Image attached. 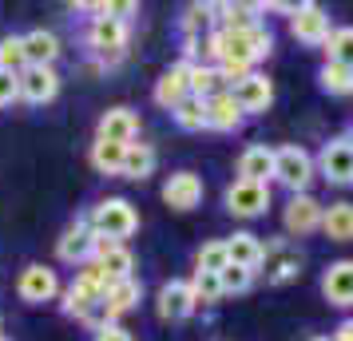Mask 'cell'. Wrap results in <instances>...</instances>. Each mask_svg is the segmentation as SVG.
Returning <instances> with one entry per match:
<instances>
[{
	"instance_id": "obj_13",
	"label": "cell",
	"mask_w": 353,
	"mask_h": 341,
	"mask_svg": "<svg viewBox=\"0 0 353 341\" xmlns=\"http://www.w3.org/2000/svg\"><path fill=\"white\" fill-rule=\"evenodd\" d=\"M92 246H96V230H92L88 218H80V223H72V227L60 234L56 254H60V262H76V266H83V262H92Z\"/></svg>"
},
{
	"instance_id": "obj_22",
	"label": "cell",
	"mask_w": 353,
	"mask_h": 341,
	"mask_svg": "<svg viewBox=\"0 0 353 341\" xmlns=\"http://www.w3.org/2000/svg\"><path fill=\"white\" fill-rule=\"evenodd\" d=\"M143 298V286L135 282V278H123V282H112L108 293H103V309H108V318H123L128 309H135V302Z\"/></svg>"
},
{
	"instance_id": "obj_9",
	"label": "cell",
	"mask_w": 353,
	"mask_h": 341,
	"mask_svg": "<svg viewBox=\"0 0 353 341\" xmlns=\"http://www.w3.org/2000/svg\"><path fill=\"white\" fill-rule=\"evenodd\" d=\"M139 135V115L131 107H112V112L99 115V127H96V139L103 143H119V147H131Z\"/></svg>"
},
{
	"instance_id": "obj_2",
	"label": "cell",
	"mask_w": 353,
	"mask_h": 341,
	"mask_svg": "<svg viewBox=\"0 0 353 341\" xmlns=\"http://www.w3.org/2000/svg\"><path fill=\"white\" fill-rule=\"evenodd\" d=\"M274 179L282 183L286 191L294 195H305V187L314 179V159H310V151L305 147H278L274 151Z\"/></svg>"
},
{
	"instance_id": "obj_14",
	"label": "cell",
	"mask_w": 353,
	"mask_h": 341,
	"mask_svg": "<svg viewBox=\"0 0 353 341\" xmlns=\"http://www.w3.org/2000/svg\"><path fill=\"white\" fill-rule=\"evenodd\" d=\"M194 309H199V302H194V293H191V282L171 278V282L159 290V318H167V322H183V318H191Z\"/></svg>"
},
{
	"instance_id": "obj_32",
	"label": "cell",
	"mask_w": 353,
	"mask_h": 341,
	"mask_svg": "<svg viewBox=\"0 0 353 341\" xmlns=\"http://www.w3.org/2000/svg\"><path fill=\"white\" fill-rule=\"evenodd\" d=\"M0 68L17 72V76L28 68V60H24V36H4L0 40Z\"/></svg>"
},
{
	"instance_id": "obj_17",
	"label": "cell",
	"mask_w": 353,
	"mask_h": 341,
	"mask_svg": "<svg viewBox=\"0 0 353 341\" xmlns=\"http://www.w3.org/2000/svg\"><path fill=\"white\" fill-rule=\"evenodd\" d=\"M321 293H325L330 306H353V258L334 262L321 274Z\"/></svg>"
},
{
	"instance_id": "obj_16",
	"label": "cell",
	"mask_w": 353,
	"mask_h": 341,
	"mask_svg": "<svg viewBox=\"0 0 353 341\" xmlns=\"http://www.w3.org/2000/svg\"><path fill=\"white\" fill-rule=\"evenodd\" d=\"M187 96H191V64L167 68V72L159 76V83H155V103L167 107V112H175Z\"/></svg>"
},
{
	"instance_id": "obj_10",
	"label": "cell",
	"mask_w": 353,
	"mask_h": 341,
	"mask_svg": "<svg viewBox=\"0 0 353 341\" xmlns=\"http://www.w3.org/2000/svg\"><path fill=\"white\" fill-rule=\"evenodd\" d=\"M163 203L171 211H194L203 203V179L194 171H175L171 179L163 183Z\"/></svg>"
},
{
	"instance_id": "obj_29",
	"label": "cell",
	"mask_w": 353,
	"mask_h": 341,
	"mask_svg": "<svg viewBox=\"0 0 353 341\" xmlns=\"http://www.w3.org/2000/svg\"><path fill=\"white\" fill-rule=\"evenodd\" d=\"M325 64L353 68V28H334L325 40Z\"/></svg>"
},
{
	"instance_id": "obj_31",
	"label": "cell",
	"mask_w": 353,
	"mask_h": 341,
	"mask_svg": "<svg viewBox=\"0 0 353 341\" xmlns=\"http://www.w3.org/2000/svg\"><path fill=\"white\" fill-rule=\"evenodd\" d=\"M318 80L330 96H353V68L345 64H325L318 72Z\"/></svg>"
},
{
	"instance_id": "obj_4",
	"label": "cell",
	"mask_w": 353,
	"mask_h": 341,
	"mask_svg": "<svg viewBox=\"0 0 353 341\" xmlns=\"http://www.w3.org/2000/svg\"><path fill=\"white\" fill-rule=\"evenodd\" d=\"M290 32L298 36L302 44H310V48H325L334 24H330V12H325L321 4H298V8L290 12Z\"/></svg>"
},
{
	"instance_id": "obj_27",
	"label": "cell",
	"mask_w": 353,
	"mask_h": 341,
	"mask_svg": "<svg viewBox=\"0 0 353 341\" xmlns=\"http://www.w3.org/2000/svg\"><path fill=\"white\" fill-rule=\"evenodd\" d=\"M171 115H175V123H179L183 131H203V127H207V99L187 96Z\"/></svg>"
},
{
	"instance_id": "obj_34",
	"label": "cell",
	"mask_w": 353,
	"mask_h": 341,
	"mask_svg": "<svg viewBox=\"0 0 353 341\" xmlns=\"http://www.w3.org/2000/svg\"><path fill=\"white\" fill-rule=\"evenodd\" d=\"M250 282H254V274H250V270H242V266H226L223 274H219V286H223V293L250 290Z\"/></svg>"
},
{
	"instance_id": "obj_36",
	"label": "cell",
	"mask_w": 353,
	"mask_h": 341,
	"mask_svg": "<svg viewBox=\"0 0 353 341\" xmlns=\"http://www.w3.org/2000/svg\"><path fill=\"white\" fill-rule=\"evenodd\" d=\"M96 341H131V333H128V329H123V325H103V329H99V333H96Z\"/></svg>"
},
{
	"instance_id": "obj_21",
	"label": "cell",
	"mask_w": 353,
	"mask_h": 341,
	"mask_svg": "<svg viewBox=\"0 0 353 341\" xmlns=\"http://www.w3.org/2000/svg\"><path fill=\"white\" fill-rule=\"evenodd\" d=\"M56 56H60V40L48 28H36V32L24 36V60H28V68H52Z\"/></svg>"
},
{
	"instance_id": "obj_6",
	"label": "cell",
	"mask_w": 353,
	"mask_h": 341,
	"mask_svg": "<svg viewBox=\"0 0 353 341\" xmlns=\"http://www.w3.org/2000/svg\"><path fill=\"white\" fill-rule=\"evenodd\" d=\"M318 171L325 183H334V187H345L353 183V139H330V143L321 147L318 155Z\"/></svg>"
},
{
	"instance_id": "obj_19",
	"label": "cell",
	"mask_w": 353,
	"mask_h": 341,
	"mask_svg": "<svg viewBox=\"0 0 353 341\" xmlns=\"http://www.w3.org/2000/svg\"><path fill=\"white\" fill-rule=\"evenodd\" d=\"M239 179L246 183H266L274 179V151L262 143H250L246 151L239 155Z\"/></svg>"
},
{
	"instance_id": "obj_38",
	"label": "cell",
	"mask_w": 353,
	"mask_h": 341,
	"mask_svg": "<svg viewBox=\"0 0 353 341\" xmlns=\"http://www.w3.org/2000/svg\"><path fill=\"white\" fill-rule=\"evenodd\" d=\"M314 341H325V338H314Z\"/></svg>"
},
{
	"instance_id": "obj_11",
	"label": "cell",
	"mask_w": 353,
	"mask_h": 341,
	"mask_svg": "<svg viewBox=\"0 0 353 341\" xmlns=\"http://www.w3.org/2000/svg\"><path fill=\"white\" fill-rule=\"evenodd\" d=\"M230 96H234V103H239L242 115H258L270 107L274 99V83L266 80V76H258V72H250L246 80H239L234 87H230Z\"/></svg>"
},
{
	"instance_id": "obj_12",
	"label": "cell",
	"mask_w": 353,
	"mask_h": 341,
	"mask_svg": "<svg viewBox=\"0 0 353 341\" xmlns=\"http://www.w3.org/2000/svg\"><path fill=\"white\" fill-rule=\"evenodd\" d=\"M262 274H266V282H274V286H282V282H290V278L302 274V254L294 250V246L286 242H270L266 246V254H262Z\"/></svg>"
},
{
	"instance_id": "obj_24",
	"label": "cell",
	"mask_w": 353,
	"mask_h": 341,
	"mask_svg": "<svg viewBox=\"0 0 353 341\" xmlns=\"http://www.w3.org/2000/svg\"><path fill=\"white\" fill-rule=\"evenodd\" d=\"M108 274V282H123V278H131V270H135V258H131V250L123 242H115L112 250H103L99 258H92Z\"/></svg>"
},
{
	"instance_id": "obj_7",
	"label": "cell",
	"mask_w": 353,
	"mask_h": 341,
	"mask_svg": "<svg viewBox=\"0 0 353 341\" xmlns=\"http://www.w3.org/2000/svg\"><path fill=\"white\" fill-rule=\"evenodd\" d=\"M17 293L28 306L52 302V298L60 293V278H56V270H48V266H24L20 278H17Z\"/></svg>"
},
{
	"instance_id": "obj_20",
	"label": "cell",
	"mask_w": 353,
	"mask_h": 341,
	"mask_svg": "<svg viewBox=\"0 0 353 341\" xmlns=\"http://www.w3.org/2000/svg\"><path fill=\"white\" fill-rule=\"evenodd\" d=\"M207 127L210 131H239L242 127V112L230 92H219V96L207 99Z\"/></svg>"
},
{
	"instance_id": "obj_3",
	"label": "cell",
	"mask_w": 353,
	"mask_h": 341,
	"mask_svg": "<svg viewBox=\"0 0 353 341\" xmlns=\"http://www.w3.org/2000/svg\"><path fill=\"white\" fill-rule=\"evenodd\" d=\"M128 20H115V17H96L88 24V48L96 52L99 60H119L123 48H128Z\"/></svg>"
},
{
	"instance_id": "obj_37",
	"label": "cell",
	"mask_w": 353,
	"mask_h": 341,
	"mask_svg": "<svg viewBox=\"0 0 353 341\" xmlns=\"http://www.w3.org/2000/svg\"><path fill=\"white\" fill-rule=\"evenodd\" d=\"M334 341H353V318H350V322H341V325H337Z\"/></svg>"
},
{
	"instance_id": "obj_33",
	"label": "cell",
	"mask_w": 353,
	"mask_h": 341,
	"mask_svg": "<svg viewBox=\"0 0 353 341\" xmlns=\"http://www.w3.org/2000/svg\"><path fill=\"white\" fill-rule=\"evenodd\" d=\"M191 293L199 306H210V302H219L223 298V286H219V274H203V270H194L191 278Z\"/></svg>"
},
{
	"instance_id": "obj_26",
	"label": "cell",
	"mask_w": 353,
	"mask_h": 341,
	"mask_svg": "<svg viewBox=\"0 0 353 341\" xmlns=\"http://www.w3.org/2000/svg\"><path fill=\"white\" fill-rule=\"evenodd\" d=\"M219 92H230L226 80L219 76V68L214 64H191V96L210 99V96H219Z\"/></svg>"
},
{
	"instance_id": "obj_28",
	"label": "cell",
	"mask_w": 353,
	"mask_h": 341,
	"mask_svg": "<svg viewBox=\"0 0 353 341\" xmlns=\"http://www.w3.org/2000/svg\"><path fill=\"white\" fill-rule=\"evenodd\" d=\"M92 167H96L99 175H119V171H123V147L96 139V143H92Z\"/></svg>"
},
{
	"instance_id": "obj_23",
	"label": "cell",
	"mask_w": 353,
	"mask_h": 341,
	"mask_svg": "<svg viewBox=\"0 0 353 341\" xmlns=\"http://www.w3.org/2000/svg\"><path fill=\"white\" fill-rule=\"evenodd\" d=\"M321 230L330 242H353V203H330L321 214Z\"/></svg>"
},
{
	"instance_id": "obj_15",
	"label": "cell",
	"mask_w": 353,
	"mask_h": 341,
	"mask_svg": "<svg viewBox=\"0 0 353 341\" xmlns=\"http://www.w3.org/2000/svg\"><path fill=\"white\" fill-rule=\"evenodd\" d=\"M17 80H20V99H28V103H52L56 92H60L56 68H24Z\"/></svg>"
},
{
	"instance_id": "obj_8",
	"label": "cell",
	"mask_w": 353,
	"mask_h": 341,
	"mask_svg": "<svg viewBox=\"0 0 353 341\" xmlns=\"http://www.w3.org/2000/svg\"><path fill=\"white\" fill-rule=\"evenodd\" d=\"M321 214H325V207H321L314 195H294V198L286 203L282 223H286V230L294 234V238H305V234L321 230Z\"/></svg>"
},
{
	"instance_id": "obj_18",
	"label": "cell",
	"mask_w": 353,
	"mask_h": 341,
	"mask_svg": "<svg viewBox=\"0 0 353 341\" xmlns=\"http://www.w3.org/2000/svg\"><path fill=\"white\" fill-rule=\"evenodd\" d=\"M223 242H226V254H230V266H242V270H250V274L262 266L266 246L258 242L250 230H239V234H230V238H223Z\"/></svg>"
},
{
	"instance_id": "obj_25",
	"label": "cell",
	"mask_w": 353,
	"mask_h": 341,
	"mask_svg": "<svg viewBox=\"0 0 353 341\" xmlns=\"http://www.w3.org/2000/svg\"><path fill=\"white\" fill-rule=\"evenodd\" d=\"M151 171H155V151H151V147H147V143L123 147V171H119L123 179H139V183H143Z\"/></svg>"
},
{
	"instance_id": "obj_30",
	"label": "cell",
	"mask_w": 353,
	"mask_h": 341,
	"mask_svg": "<svg viewBox=\"0 0 353 341\" xmlns=\"http://www.w3.org/2000/svg\"><path fill=\"white\" fill-rule=\"evenodd\" d=\"M194 266H199L203 274H223L226 266H230V254H226V242H223V238L203 242V250L194 254Z\"/></svg>"
},
{
	"instance_id": "obj_39",
	"label": "cell",
	"mask_w": 353,
	"mask_h": 341,
	"mask_svg": "<svg viewBox=\"0 0 353 341\" xmlns=\"http://www.w3.org/2000/svg\"><path fill=\"white\" fill-rule=\"evenodd\" d=\"M0 341H4V338H0Z\"/></svg>"
},
{
	"instance_id": "obj_5",
	"label": "cell",
	"mask_w": 353,
	"mask_h": 341,
	"mask_svg": "<svg viewBox=\"0 0 353 341\" xmlns=\"http://www.w3.org/2000/svg\"><path fill=\"white\" fill-rule=\"evenodd\" d=\"M270 207V183H246L234 179L226 187V211L234 218H258Z\"/></svg>"
},
{
	"instance_id": "obj_35",
	"label": "cell",
	"mask_w": 353,
	"mask_h": 341,
	"mask_svg": "<svg viewBox=\"0 0 353 341\" xmlns=\"http://www.w3.org/2000/svg\"><path fill=\"white\" fill-rule=\"evenodd\" d=\"M12 99H20V80H17V72H4L0 68V107L12 103Z\"/></svg>"
},
{
	"instance_id": "obj_1",
	"label": "cell",
	"mask_w": 353,
	"mask_h": 341,
	"mask_svg": "<svg viewBox=\"0 0 353 341\" xmlns=\"http://www.w3.org/2000/svg\"><path fill=\"white\" fill-rule=\"evenodd\" d=\"M88 223H92L96 234L112 238V242H123V238H131L139 230V214H135V207H131L128 198H103Z\"/></svg>"
}]
</instances>
